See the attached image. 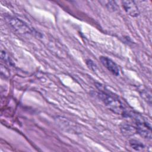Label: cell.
Here are the masks:
<instances>
[{
    "instance_id": "1",
    "label": "cell",
    "mask_w": 152,
    "mask_h": 152,
    "mask_svg": "<svg viewBox=\"0 0 152 152\" xmlns=\"http://www.w3.org/2000/svg\"><path fill=\"white\" fill-rule=\"evenodd\" d=\"M97 87L99 89L97 96L104 105L113 112L123 115L126 110L121 100L115 95L107 92L99 87Z\"/></svg>"
},
{
    "instance_id": "2",
    "label": "cell",
    "mask_w": 152,
    "mask_h": 152,
    "mask_svg": "<svg viewBox=\"0 0 152 152\" xmlns=\"http://www.w3.org/2000/svg\"><path fill=\"white\" fill-rule=\"evenodd\" d=\"M5 21L17 32L20 34H31L33 30L25 22L16 17L11 15H5Z\"/></svg>"
},
{
    "instance_id": "3",
    "label": "cell",
    "mask_w": 152,
    "mask_h": 152,
    "mask_svg": "<svg viewBox=\"0 0 152 152\" xmlns=\"http://www.w3.org/2000/svg\"><path fill=\"white\" fill-rule=\"evenodd\" d=\"M99 59L103 65L112 74L116 76H118L119 75V68L114 61L106 56H100Z\"/></svg>"
},
{
    "instance_id": "4",
    "label": "cell",
    "mask_w": 152,
    "mask_h": 152,
    "mask_svg": "<svg viewBox=\"0 0 152 152\" xmlns=\"http://www.w3.org/2000/svg\"><path fill=\"white\" fill-rule=\"evenodd\" d=\"M122 5L125 12L131 17H137L140 15V11L138 6L133 1H122Z\"/></svg>"
},
{
    "instance_id": "5",
    "label": "cell",
    "mask_w": 152,
    "mask_h": 152,
    "mask_svg": "<svg viewBox=\"0 0 152 152\" xmlns=\"http://www.w3.org/2000/svg\"><path fill=\"white\" fill-rule=\"evenodd\" d=\"M120 129L122 134L125 137H130L137 133L135 126L129 124L124 123L121 124Z\"/></svg>"
},
{
    "instance_id": "6",
    "label": "cell",
    "mask_w": 152,
    "mask_h": 152,
    "mask_svg": "<svg viewBox=\"0 0 152 152\" xmlns=\"http://www.w3.org/2000/svg\"><path fill=\"white\" fill-rule=\"evenodd\" d=\"M129 145L136 151H141L145 148L144 145L141 142L136 140H129Z\"/></svg>"
},
{
    "instance_id": "7",
    "label": "cell",
    "mask_w": 152,
    "mask_h": 152,
    "mask_svg": "<svg viewBox=\"0 0 152 152\" xmlns=\"http://www.w3.org/2000/svg\"><path fill=\"white\" fill-rule=\"evenodd\" d=\"M141 96L144 99V100H145L147 103H148L150 104H151V94L145 90H142L140 92Z\"/></svg>"
},
{
    "instance_id": "8",
    "label": "cell",
    "mask_w": 152,
    "mask_h": 152,
    "mask_svg": "<svg viewBox=\"0 0 152 152\" xmlns=\"http://www.w3.org/2000/svg\"><path fill=\"white\" fill-rule=\"evenodd\" d=\"M105 7L110 11H114L117 10V4L115 1H103Z\"/></svg>"
}]
</instances>
